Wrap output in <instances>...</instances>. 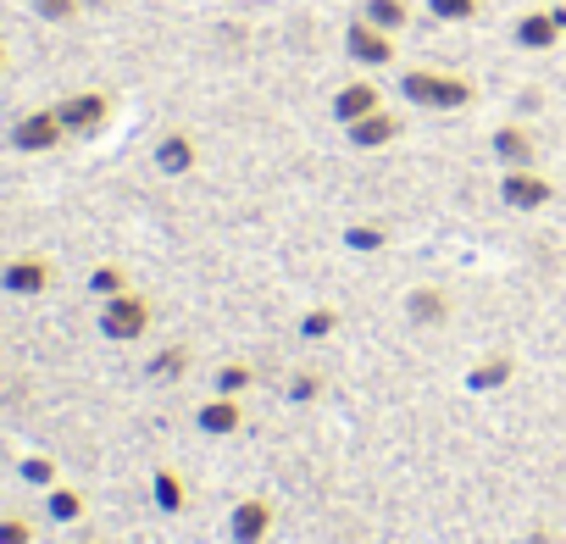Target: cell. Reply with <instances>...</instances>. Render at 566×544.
Segmentation results:
<instances>
[{"label": "cell", "instance_id": "cell-24", "mask_svg": "<svg viewBox=\"0 0 566 544\" xmlns=\"http://www.w3.org/2000/svg\"><path fill=\"white\" fill-rule=\"evenodd\" d=\"M250 384H255V373H250L244 362H233V367H222V373H217V395H233V400H239Z\"/></svg>", "mask_w": 566, "mask_h": 544}, {"label": "cell", "instance_id": "cell-9", "mask_svg": "<svg viewBox=\"0 0 566 544\" xmlns=\"http://www.w3.org/2000/svg\"><path fill=\"white\" fill-rule=\"evenodd\" d=\"M345 134H350V145L356 150H378V145H395L400 139V123H395V112H367V117H356V123H345Z\"/></svg>", "mask_w": 566, "mask_h": 544}, {"label": "cell", "instance_id": "cell-27", "mask_svg": "<svg viewBox=\"0 0 566 544\" xmlns=\"http://www.w3.org/2000/svg\"><path fill=\"white\" fill-rule=\"evenodd\" d=\"M334 328H339V312H306V317H301V334H306V339H328Z\"/></svg>", "mask_w": 566, "mask_h": 544}, {"label": "cell", "instance_id": "cell-30", "mask_svg": "<svg viewBox=\"0 0 566 544\" xmlns=\"http://www.w3.org/2000/svg\"><path fill=\"white\" fill-rule=\"evenodd\" d=\"M0 67H7V45H0Z\"/></svg>", "mask_w": 566, "mask_h": 544}, {"label": "cell", "instance_id": "cell-10", "mask_svg": "<svg viewBox=\"0 0 566 544\" xmlns=\"http://www.w3.org/2000/svg\"><path fill=\"white\" fill-rule=\"evenodd\" d=\"M560 34H566V29L555 23V12H522V18H516V45H522V51H555Z\"/></svg>", "mask_w": 566, "mask_h": 544}, {"label": "cell", "instance_id": "cell-28", "mask_svg": "<svg viewBox=\"0 0 566 544\" xmlns=\"http://www.w3.org/2000/svg\"><path fill=\"white\" fill-rule=\"evenodd\" d=\"M0 544H34V522L29 516H0Z\"/></svg>", "mask_w": 566, "mask_h": 544}, {"label": "cell", "instance_id": "cell-26", "mask_svg": "<svg viewBox=\"0 0 566 544\" xmlns=\"http://www.w3.org/2000/svg\"><path fill=\"white\" fill-rule=\"evenodd\" d=\"M78 7H84V0H34V12H40L45 23H73Z\"/></svg>", "mask_w": 566, "mask_h": 544}, {"label": "cell", "instance_id": "cell-1", "mask_svg": "<svg viewBox=\"0 0 566 544\" xmlns=\"http://www.w3.org/2000/svg\"><path fill=\"white\" fill-rule=\"evenodd\" d=\"M400 95L422 112H461L472 106V79L461 73H433V67H411L400 73Z\"/></svg>", "mask_w": 566, "mask_h": 544}, {"label": "cell", "instance_id": "cell-17", "mask_svg": "<svg viewBox=\"0 0 566 544\" xmlns=\"http://www.w3.org/2000/svg\"><path fill=\"white\" fill-rule=\"evenodd\" d=\"M361 18H367V23H378L384 34H400V29L411 23V7H406V0H367Z\"/></svg>", "mask_w": 566, "mask_h": 544}, {"label": "cell", "instance_id": "cell-29", "mask_svg": "<svg viewBox=\"0 0 566 544\" xmlns=\"http://www.w3.org/2000/svg\"><path fill=\"white\" fill-rule=\"evenodd\" d=\"M317 395H323V378H312V373H301L290 384V400H317Z\"/></svg>", "mask_w": 566, "mask_h": 544}, {"label": "cell", "instance_id": "cell-16", "mask_svg": "<svg viewBox=\"0 0 566 544\" xmlns=\"http://www.w3.org/2000/svg\"><path fill=\"white\" fill-rule=\"evenodd\" d=\"M150 489H156V505H161L167 516H178V511L189 505V489H184V472H172V467H161V472L150 478Z\"/></svg>", "mask_w": 566, "mask_h": 544}, {"label": "cell", "instance_id": "cell-21", "mask_svg": "<svg viewBox=\"0 0 566 544\" xmlns=\"http://www.w3.org/2000/svg\"><path fill=\"white\" fill-rule=\"evenodd\" d=\"M428 12H433L439 23H472V18L483 12V0H428Z\"/></svg>", "mask_w": 566, "mask_h": 544}, {"label": "cell", "instance_id": "cell-23", "mask_svg": "<svg viewBox=\"0 0 566 544\" xmlns=\"http://www.w3.org/2000/svg\"><path fill=\"white\" fill-rule=\"evenodd\" d=\"M345 244H350V250H361V255H373V250H384V244H389V233H384V228H373V222H350V228H345Z\"/></svg>", "mask_w": 566, "mask_h": 544}, {"label": "cell", "instance_id": "cell-7", "mask_svg": "<svg viewBox=\"0 0 566 544\" xmlns=\"http://www.w3.org/2000/svg\"><path fill=\"white\" fill-rule=\"evenodd\" d=\"M51 261L45 255H12L7 266H0V290L7 295H45L51 290Z\"/></svg>", "mask_w": 566, "mask_h": 544}, {"label": "cell", "instance_id": "cell-25", "mask_svg": "<svg viewBox=\"0 0 566 544\" xmlns=\"http://www.w3.org/2000/svg\"><path fill=\"white\" fill-rule=\"evenodd\" d=\"M184 367H189V351H184V345H172V351L150 356V378H178Z\"/></svg>", "mask_w": 566, "mask_h": 544}, {"label": "cell", "instance_id": "cell-13", "mask_svg": "<svg viewBox=\"0 0 566 544\" xmlns=\"http://www.w3.org/2000/svg\"><path fill=\"white\" fill-rule=\"evenodd\" d=\"M195 422H200V433H239L244 411H239L233 395H217V400H206V406L195 411Z\"/></svg>", "mask_w": 566, "mask_h": 544}, {"label": "cell", "instance_id": "cell-11", "mask_svg": "<svg viewBox=\"0 0 566 544\" xmlns=\"http://www.w3.org/2000/svg\"><path fill=\"white\" fill-rule=\"evenodd\" d=\"M494 156H500V167H533V134L522 123L494 128Z\"/></svg>", "mask_w": 566, "mask_h": 544}, {"label": "cell", "instance_id": "cell-15", "mask_svg": "<svg viewBox=\"0 0 566 544\" xmlns=\"http://www.w3.org/2000/svg\"><path fill=\"white\" fill-rule=\"evenodd\" d=\"M406 312H411V323L433 328V323H444V317H450V295H444V290H411Z\"/></svg>", "mask_w": 566, "mask_h": 544}, {"label": "cell", "instance_id": "cell-3", "mask_svg": "<svg viewBox=\"0 0 566 544\" xmlns=\"http://www.w3.org/2000/svg\"><path fill=\"white\" fill-rule=\"evenodd\" d=\"M56 117H62L67 134H101V128L112 123V101H106L101 90H78V95H67V101L56 106Z\"/></svg>", "mask_w": 566, "mask_h": 544}, {"label": "cell", "instance_id": "cell-12", "mask_svg": "<svg viewBox=\"0 0 566 544\" xmlns=\"http://www.w3.org/2000/svg\"><path fill=\"white\" fill-rule=\"evenodd\" d=\"M156 167L167 172V178H184V172H195V139L189 134H161V145H156Z\"/></svg>", "mask_w": 566, "mask_h": 544}, {"label": "cell", "instance_id": "cell-8", "mask_svg": "<svg viewBox=\"0 0 566 544\" xmlns=\"http://www.w3.org/2000/svg\"><path fill=\"white\" fill-rule=\"evenodd\" d=\"M228 533H233V544H261L266 533H272V505L266 500H239L233 505V516H228Z\"/></svg>", "mask_w": 566, "mask_h": 544}, {"label": "cell", "instance_id": "cell-20", "mask_svg": "<svg viewBox=\"0 0 566 544\" xmlns=\"http://www.w3.org/2000/svg\"><path fill=\"white\" fill-rule=\"evenodd\" d=\"M18 478L34 483V489H56V461L51 456H23L18 461Z\"/></svg>", "mask_w": 566, "mask_h": 544}, {"label": "cell", "instance_id": "cell-2", "mask_svg": "<svg viewBox=\"0 0 566 544\" xmlns=\"http://www.w3.org/2000/svg\"><path fill=\"white\" fill-rule=\"evenodd\" d=\"M145 328H150V301L145 295L123 290V295L101 301V334L112 345H134V339H145Z\"/></svg>", "mask_w": 566, "mask_h": 544}, {"label": "cell", "instance_id": "cell-14", "mask_svg": "<svg viewBox=\"0 0 566 544\" xmlns=\"http://www.w3.org/2000/svg\"><path fill=\"white\" fill-rule=\"evenodd\" d=\"M367 112H378V84H345L339 95H334V117L339 123H356V117H367Z\"/></svg>", "mask_w": 566, "mask_h": 544}, {"label": "cell", "instance_id": "cell-19", "mask_svg": "<svg viewBox=\"0 0 566 544\" xmlns=\"http://www.w3.org/2000/svg\"><path fill=\"white\" fill-rule=\"evenodd\" d=\"M45 511H51L56 522H78V516H84V494H78V489H62V483H56V489L45 494Z\"/></svg>", "mask_w": 566, "mask_h": 544}, {"label": "cell", "instance_id": "cell-18", "mask_svg": "<svg viewBox=\"0 0 566 544\" xmlns=\"http://www.w3.org/2000/svg\"><path fill=\"white\" fill-rule=\"evenodd\" d=\"M511 373H516V362L511 356H489V362H478L472 373H467V389H500V384H511Z\"/></svg>", "mask_w": 566, "mask_h": 544}, {"label": "cell", "instance_id": "cell-4", "mask_svg": "<svg viewBox=\"0 0 566 544\" xmlns=\"http://www.w3.org/2000/svg\"><path fill=\"white\" fill-rule=\"evenodd\" d=\"M62 139H67V128H62L56 106H45V112H29V117H18V123H12V150H29V156H40V150H56Z\"/></svg>", "mask_w": 566, "mask_h": 544}, {"label": "cell", "instance_id": "cell-5", "mask_svg": "<svg viewBox=\"0 0 566 544\" xmlns=\"http://www.w3.org/2000/svg\"><path fill=\"white\" fill-rule=\"evenodd\" d=\"M500 200H505L511 211H544V206L555 200V189H549V178H538L533 167H505Z\"/></svg>", "mask_w": 566, "mask_h": 544}, {"label": "cell", "instance_id": "cell-22", "mask_svg": "<svg viewBox=\"0 0 566 544\" xmlns=\"http://www.w3.org/2000/svg\"><path fill=\"white\" fill-rule=\"evenodd\" d=\"M90 290H95L101 301H112V295H123V290H128V272L106 261V266H95V272H90Z\"/></svg>", "mask_w": 566, "mask_h": 544}, {"label": "cell", "instance_id": "cell-6", "mask_svg": "<svg viewBox=\"0 0 566 544\" xmlns=\"http://www.w3.org/2000/svg\"><path fill=\"white\" fill-rule=\"evenodd\" d=\"M345 51H350V62H361V67H389V62H395V34H384L378 23L356 18L350 34H345Z\"/></svg>", "mask_w": 566, "mask_h": 544}]
</instances>
